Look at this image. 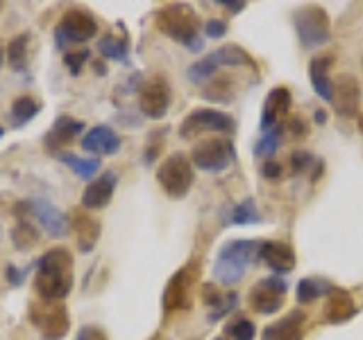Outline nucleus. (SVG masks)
I'll return each mask as SVG.
<instances>
[{
	"mask_svg": "<svg viewBox=\"0 0 363 340\" xmlns=\"http://www.w3.org/2000/svg\"><path fill=\"white\" fill-rule=\"evenodd\" d=\"M204 34H207L209 39H223L225 34H227V26H225V21L220 18H211L204 23Z\"/></svg>",
	"mask_w": 363,
	"mask_h": 340,
	"instance_id": "nucleus-37",
	"label": "nucleus"
},
{
	"mask_svg": "<svg viewBox=\"0 0 363 340\" xmlns=\"http://www.w3.org/2000/svg\"><path fill=\"white\" fill-rule=\"evenodd\" d=\"M60 159L82 179L96 177V173L100 170V159L98 157H89L86 159V157H77V154H60Z\"/></svg>",
	"mask_w": 363,
	"mask_h": 340,
	"instance_id": "nucleus-25",
	"label": "nucleus"
},
{
	"mask_svg": "<svg viewBox=\"0 0 363 340\" xmlns=\"http://www.w3.org/2000/svg\"><path fill=\"white\" fill-rule=\"evenodd\" d=\"M82 147L91 154H116L121 150V136L107 125H98V128L89 130L82 139Z\"/></svg>",
	"mask_w": 363,
	"mask_h": 340,
	"instance_id": "nucleus-18",
	"label": "nucleus"
},
{
	"mask_svg": "<svg viewBox=\"0 0 363 340\" xmlns=\"http://www.w3.org/2000/svg\"><path fill=\"white\" fill-rule=\"evenodd\" d=\"M94 71H96L98 75H107V66L102 64V62H96V64H94Z\"/></svg>",
	"mask_w": 363,
	"mask_h": 340,
	"instance_id": "nucleus-44",
	"label": "nucleus"
},
{
	"mask_svg": "<svg viewBox=\"0 0 363 340\" xmlns=\"http://www.w3.org/2000/svg\"><path fill=\"white\" fill-rule=\"evenodd\" d=\"M157 28L162 30L166 37L173 41H179L186 50L200 52L202 50V37L198 30V16L193 14V9L186 5H170L157 11Z\"/></svg>",
	"mask_w": 363,
	"mask_h": 340,
	"instance_id": "nucleus-2",
	"label": "nucleus"
},
{
	"mask_svg": "<svg viewBox=\"0 0 363 340\" xmlns=\"http://www.w3.org/2000/svg\"><path fill=\"white\" fill-rule=\"evenodd\" d=\"M157 181L170 198H184L193 184V164L186 154L175 152L157 168Z\"/></svg>",
	"mask_w": 363,
	"mask_h": 340,
	"instance_id": "nucleus-5",
	"label": "nucleus"
},
{
	"mask_svg": "<svg viewBox=\"0 0 363 340\" xmlns=\"http://www.w3.org/2000/svg\"><path fill=\"white\" fill-rule=\"evenodd\" d=\"M75 340H107V338L96 327H82V329H79V334H77Z\"/></svg>",
	"mask_w": 363,
	"mask_h": 340,
	"instance_id": "nucleus-40",
	"label": "nucleus"
},
{
	"mask_svg": "<svg viewBox=\"0 0 363 340\" xmlns=\"http://www.w3.org/2000/svg\"><path fill=\"white\" fill-rule=\"evenodd\" d=\"M191 286H193V272L191 268H182L175 272L173 279L168 281L164 293V306L166 311H182L191 306Z\"/></svg>",
	"mask_w": 363,
	"mask_h": 340,
	"instance_id": "nucleus-14",
	"label": "nucleus"
},
{
	"mask_svg": "<svg viewBox=\"0 0 363 340\" xmlns=\"http://www.w3.org/2000/svg\"><path fill=\"white\" fill-rule=\"evenodd\" d=\"M259 243L255 241H230L220 247L218 256H216L213 264V279L225 283V286H232L238 283L250 268V261H255L257 256Z\"/></svg>",
	"mask_w": 363,
	"mask_h": 340,
	"instance_id": "nucleus-3",
	"label": "nucleus"
},
{
	"mask_svg": "<svg viewBox=\"0 0 363 340\" xmlns=\"http://www.w3.org/2000/svg\"><path fill=\"white\" fill-rule=\"evenodd\" d=\"M234 143L225 136H209L193 145L191 164L204 170V173H223L234 164Z\"/></svg>",
	"mask_w": 363,
	"mask_h": 340,
	"instance_id": "nucleus-4",
	"label": "nucleus"
},
{
	"mask_svg": "<svg viewBox=\"0 0 363 340\" xmlns=\"http://www.w3.org/2000/svg\"><path fill=\"white\" fill-rule=\"evenodd\" d=\"M227 222L230 225H257V222H261V215H259L255 200L247 198L241 204L232 207L230 215H227Z\"/></svg>",
	"mask_w": 363,
	"mask_h": 340,
	"instance_id": "nucleus-28",
	"label": "nucleus"
},
{
	"mask_svg": "<svg viewBox=\"0 0 363 340\" xmlns=\"http://www.w3.org/2000/svg\"><path fill=\"white\" fill-rule=\"evenodd\" d=\"M315 120H318V123H325V120H327V113L318 109V111H315Z\"/></svg>",
	"mask_w": 363,
	"mask_h": 340,
	"instance_id": "nucleus-45",
	"label": "nucleus"
},
{
	"mask_svg": "<svg viewBox=\"0 0 363 340\" xmlns=\"http://www.w3.org/2000/svg\"><path fill=\"white\" fill-rule=\"evenodd\" d=\"M116 181L118 177L111 173H102L96 181H91V184L84 188L82 193V204L86 209L96 211V209H105L107 204L111 202V196L113 191H116Z\"/></svg>",
	"mask_w": 363,
	"mask_h": 340,
	"instance_id": "nucleus-16",
	"label": "nucleus"
},
{
	"mask_svg": "<svg viewBox=\"0 0 363 340\" xmlns=\"http://www.w3.org/2000/svg\"><path fill=\"white\" fill-rule=\"evenodd\" d=\"M279 141H281V128L277 125V128H272L268 132H264V136H261V141L257 143L255 147V154L257 157H266V154H272L279 147Z\"/></svg>",
	"mask_w": 363,
	"mask_h": 340,
	"instance_id": "nucleus-33",
	"label": "nucleus"
},
{
	"mask_svg": "<svg viewBox=\"0 0 363 340\" xmlns=\"http://www.w3.org/2000/svg\"><path fill=\"white\" fill-rule=\"evenodd\" d=\"M28 43H30V34H18L14 37L9 43H7V64L11 68H26V62H28Z\"/></svg>",
	"mask_w": 363,
	"mask_h": 340,
	"instance_id": "nucleus-29",
	"label": "nucleus"
},
{
	"mask_svg": "<svg viewBox=\"0 0 363 340\" xmlns=\"http://www.w3.org/2000/svg\"><path fill=\"white\" fill-rule=\"evenodd\" d=\"M139 107L145 118H164L170 107V86L164 77H155L141 86Z\"/></svg>",
	"mask_w": 363,
	"mask_h": 340,
	"instance_id": "nucleus-11",
	"label": "nucleus"
},
{
	"mask_svg": "<svg viewBox=\"0 0 363 340\" xmlns=\"http://www.w3.org/2000/svg\"><path fill=\"white\" fill-rule=\"evenodd\" d=\"M289 109H291V91L286 86L272 89L264 102V109H261V130L268 132L272 128H277V120Z\"/></svg>",
	"mask_w": 363,
	"mask_h": 340,
	"instance_id": "nucleus-17",
	"label": "nucleus"
},
{
	"mask_svg": "<svg viewBox=\"0 0 363 340\" xmlns=\"http://www.w3.org/2000/svg\"><path fill=\"white\" fill-rule=\"evenodd\" d=\"M234 130V120L227 116V113L218 109H196L191 111L184 118V123L179 125V136L182 139H191V136H198L202 132H232Z\"/></svg>",
	"mask_w": 363,
	"mask_h": 340,
	"instance_id": "nucleus-9",
	"label": "nucleus"
},
{
	"mask_svg": "<svg viewBox=\"0 0 363 340\" xmlns=\"http://www.w3.org/2000/svg\"><path fill=\"white\" fill-rule=\"evenodd\" d=\"M332 290H334V286L325 279H300L298 290L295 293H298V300L302 304H309V302L320 298V295H329Z\"/></svg>",
	"mask_w": 363,
	"mask_h": 340,
	"instance_id": "nucleus-26",
	"label": "nucleus"
},
{
	"mask_svg": "<svg viewBox=\"0 0 363 340\" xmlns=\"http://www.w3.org/2000/svg\"><path fill=\"white\" fill-rule=\"evenodd\" d=\"M361 130H363V123H361Z\"/></svg>",
	"mask_w": 363,
	"mask_h": 340,
	"instance_id": "nucleus-48",
	"label": "nucleus"
},
{
	"mask_svg": "<svg viewBox=\"0 0 363 340\" xmlns=\"http://www.w3.org/2000/svg\"><path fill=\"white\" fill-rule=\"evenodd\" d=\"M39 111H41V105L32 96H21L14 100V105H11V118H14L16 125H26L37 116Z\"/></svg>",
	"mask_w": 363,
	"mask_h": 340,
	"instance_id": "nucleus-30",
	"label": "nucleus"
},
{
	"mask_svg": "<svg viewBox=\"0 0 363 340\" xmlns=\"http://www.w3.org/2000/svg\"><path fill=\"white\" fill-rule=\"evenodd\" d=\"M289 130L293 132L295 139H300L302 134H306V125H304L300 118H291V120H289Z\"/></svg>",
	"mask_w": 363,
	"mask_h": 340,
	"instance_id": "nucleus-42",
	"label": "nucleus"
},
{
	"mask_svg": "<svg viewBox=\"0 0 363 340\" xmlns=\"http://www.w3.org/2000/svg\"><path fill=\"white\" fill-rule=\"evenodd\" d=\"M293 26L304 48H320L332 37V23L323 7H302L293 14Z\"/></svg>",
	"mask_w": 363,
	"mask_h": 340,
	"instance_id": "nucleus-6",
	"label": "nucleus"
},
{
	"mask_svg": "<svg viewBox=\"0 0 363 340\" xmlns=\"http://www.w3.org/2000/svg\"><path fill=\"white\" fill-rule=\"evenodd\" d=\"M86 60H89V50H84V48L64 55V64L68 66V71H71L73 75H77L79 71H82V66H84Z\"/></svg>",
	"mask_w": 363,
	"mask_h": 340,
	"instance_id": "nucleus-36",
	"label": "nucleus"
},
{
	"mask_svg": "<svg viewBox=\"0 0 363 340\" xmlns=\"http://www.w3.org/2000/svg\"><path fill=\"white\" fill-rule=\"evenodd\" d=\"M225 332L230 334L234 340H252L255 334H257V329H255V324L250 322V320L241 317V320H236V322H232V324H227V327H225Z\"/></svg>",
	"mask_w": 363,
	"mask_h": 340,
	"instance_id": "nucleus-34",
	"label": "nucleus"
},
{
	"mask_svg": "<svg viewBox=\"0 0 363 340\" xmlns=\"http://www.w3.org/2000/svg\"><path fill=\"white\" fill-rule=\"evenodd\" d=\"M5 275H7V281L11 283V286H18V283H23V279H26V270H18L16 266H7L5 268Z\"/></svg>",
	"mask_w": 363,
	"mask_h": 340,
	"instance_id": "nucleus-41",
	"label": "nucleus"
},
{
	"mask_svg": "<svg viewBox=\"0 0 363 340\" xmlns=\"http://www.w3.org/2000/svg\"><path fill=\"white\" fill-rule=\"evenodd\" d=\"M261 175L268 177V179H277L281 175V164L279 162H272V159H268V162L261 166Z\"/></svg>",
	"mask_w": 363,
	"mask_h": 340,
	"instance_id": "nucleus-39",
	"label": "nucleus"
},
{
	"mask_svg": "<svg viewBox=\"0 0 363 340\" xmlns=\"http://www.w3.org/2000/svg\"><path fill=\"white\" fill-rule=\"evenodd\" d=\"M11 241H14L16 249H32L39 241L37 227H32L30 222H18L11 232Z\"/></svg>",
	"mask_w": 363,
	"mask_h": 340,
	"instance_id": "nucleus-31",
	"label": "nucleus"
},
{
	"mask_svg": "<svg viewBox=\"0 0 363 340\" xmlns=\"http://www.w3.org/2000/svg\"><path fill=\"white\" fill-rule=\"evenodd\" d=\"M216 340H225V338H216Z\"/></svg>",
	"mask_w": 363,
	"mask_h": 340,
	"instance_id": "nucleus-47",
	"label": "nucleus"
},
{
	"mask_svg": "<svg viewBox=\"0 0 363 340\" xmlns=\"http://www.w3.org/2000/svg\"><path fill=\"white\" fill-rule=\"evenodd\" d=\"M207 57L216 66H247V64H252V57H250L243 48L234 45V43L223 45V48L213 50Z\"/></svg>",
	"mask_w": 363,
	"mask_h": 340,
	"instance_id": "nucleus-24",
	"label": "nucleus"
},
{
	"mask_svg": "<svg viewBox=\"0 0 363 340\" xmlns=\"http://www.w3.org/2000/svg\"><path fill=\"white\" fill-rule=\"evenodd\" d=\"M3 134H5V132H3V128H0V136H3Z\"/></svg>",
	"mask_w": 363,
	"mask_h": 340,
	"instance_id": "nucleus-46",
	"label": "nucleus"
},
{
	"mask_svg": "<svg viewBox=\"0 0 363 340\" xmlns=\"http://www.w3.org/2000/svg\"><path fill=\"white\" fill-rule=\"evenodd\" d=\"M30 213L37 218V222L41 225V230L48 234L50 238H64L68 234V218L55 207L48 200H32L30 204Z\"/></svg>",
	"mask_w": 363,
	"mask_h": 340,
	"instance_id": "nucleus-12",
	"label": "nucleus"
},
{
	"mask_svg": "<svg viewBox=\"0 0 363 340\" xmlns=\"http://www.w3.org/2000/svg\"><path fill=\"white\" fill-rule=\"evenodd\" d=\"M304 317L306 315L302 311H291L286 317L264 329V340H302Z\"/></svg>",
	"mask_w": 363,
	"mask_h": 340,
	"instance_id": "nucleus-20",
	"label": "nucleus"
},
{
	"mask_svg": "<svg viewBox=\"0 0 363 340\" xmlns=\"http://www.w3.org/2000/svg\"><path fill=\"white\" fill-rule=\"evenodd\" d=\"M98 50L102 57H107V60H113V62H128V39H118L113 37V34H105L100 41H98Z\"/></svg>",
	"mask_w": 363,
	"mask_h": 340,
	"instance_id": "nucleus-27",
	"label": "nucleus"
},
{
	"mask_svg": "<svg viewBox=\"0 0 363 340\" xmlns=\"http://www.w3.org/2000/svg\"><path fill=\"white\" fill-rule=\"evenodd\" d=\"M30 317L32 322L37 324V329L41 332L43 340H62L68 329H71V320H68V311L62 302H41V309L32 306L30 309Z\"/></svg>",
	"mask_w": 363,
	"mask_h": 340,
	"instance_id": "nucleus-8",
	"label": "nucleus"
},
{
	"mask_svg": "<svg viewBox=\"0 0 363 340\" xmlns=\"http://www.w3.org/2000/svg\"><path fill=\"white\" fill-rule=\"evenodd\" d=\"M236 304H238V295H236V293H230V295H227V298H223V300H220V304L216 306V309L209 313V320H211V322L220 320L223 315L232 313V311L236 309Z\"/></svg>",
	"mask_w": 363,
	"mask_h": 340,
	"instance_id": "nucleus-35",
	"label": "nucleus"
},
{
	"mask_svg": "<svg viewBox=\"0 0 363 340\" xmlns=\"http://www.w3.org/2000/svg\"><path fill=\"white\" fill-rule=\"evenodd\" d=\"M311 162H313V157L309 152H293V157H291V170H293L295 175H300V173H304L306 168H309Z\"/></svg>",
	"mask_w": 363,
	"mask_h": 340,
	"instance_id": "nucleus-38",
	"label": "nucleus"
},
{
	"mask_svg": "<svg viewBox=\"0 0 363 340\" xmlns=\"http://www.w3.org/2000/svg\"><path fill=\"white\" fill-rule=\"evenodd\" d=\"M75 234H77V243L82 252H91L100 238V225L89 218L86 213H75Z\"/></svg>",
	"mask_w": 363,
	"mask_h": 340,
	"instance_id": "nucleus-23",
	"label": "nucleus"
},
{
	"mask_svg": "<svg viewBox=\"0 0 363 340\" xmlns=\"http://www.w3.org/2000/svg\"><path fill=\"white\" fill-rule=\"evenodd\" d=\"M82 130H84L82 120L71 118V116H60L55 120L52 128L48 130V134H45V147L52 152H60V147L73 143L75 136L82 134Z\"/></svg>",
	"mask_w": 363,
	"mask_h": 340,
	"instance_id": "nucleus-19",
	"label": "nucleus"
},
{
	"mask_svg": "<svg viewBox=\"0 0 363 340\" xmlns=\"http://www.w3.org/2000/svg\"><path fill=\"white\" fill-rule=\"evenodd\" d=\"M329 68H332V55L313 57L309 66L311 86L325 102H332L334 98V84H332V79H329Z\"/></svg>",
	"mask_w": 363,
	"mask_h": 340,
	"instance_id": "nucleus-21",
	"label": "nucleus"
},
{
	"mask_svg": "<svg viewBox=\"0 0 363 340\" xmlns=\"http://www.w3.org/2000/svg\"><path fill=\"white\" fill-rule=\"evenodd\" d=\"M98 21L86 9H68L55 28V43L66 48L68 43H86L96 37Z\"/></svg>",
	"mask_w": 363,
	"mask_h": 340,
	"instance_id": "nucleus-7",
	"label": "nucleus"
},
{
	"mask_svg": "<svg viewBox=\"0 0 363 340\" xmlns=\"http://www.w3.org/2000/svg\"><path fill=\"white\" fill-rule=\"evenodd\" d=\"M73 288V254L64 247L48 249L37 266V290L43 300L60 302Z\"/></svg>",
	"mask_w": 363,
	"mask_h": 340,
	"instance_id": "nucleus-1",
	"label": "nucleus"
},
{
	"mask_svg": "<svg viewBox=\"0 0 363 340\" xmlns=\"http://www.w3.org/2000/svg\"><path fill=\"white\" fill-rule=\"evenodd\" d=\"M259 254L264 259V264L277 272V275H286L295 268V252L289 243L281 241H264L259 245Z\"/></svg>",
	"mask_w": 363,
	"mask_h": 340,
	"instance_id": "nucleus-15",
	"label": "nucleus"
},
{
	"mask_svg": "<svg viewBox=\"0 0 363 340\" xmlns=\"http://www.w3.org/2000/svg\"><path fill=\"white\" fill-rule=\"evenodd\" d=\"M357 306L352 302L350 293L343 290V288H334L329 293V300H327V306H325V317L327 322L332 324H340V322H347L352 315H354Z\"/></svg>",
	"mask_w": 363,
	"mask_h": 340,
	"instance_id": "nucleus-22",
	"label": "nucleus"
},
{
	"mask_svg": "<svg viewBox=\"0 0 363 340\" xmlns=\"http://www.w3.org/2000/svg\"><path fill=\"white\" fill-rule=\"evenodd\" d=\"M334 109L338 116L343 118H354L359 111V102H361V89L359 82L352 75H340L334 84Z\"/></svg>",
	"mask_w": 363,
	"mask_h": 340,
	"instance_id": "nucleus-13",
	"label": "nucleus"
},
{
	"mask_svg": "<svg viewBox=\"0 0 363 340\" xmlns=\"http://www.w3.org/2000/svg\"><path fill=\"white\" fill-rule=\"evenodd\" d=\"M223 7H227V9H232L234 14H238L241 9H245V3H230V0H225V3H220Z\"/></svg>",
	"mask_w": 363,
	"mask_h": 340,
	"instance_id": "nucleus-43",
	"label": "nucleus"
},
{
	"mask_svg": "<svg viewBox=\"0 0 363 340\" xmlns=\"http://www.w3.org/2000/svg\"><path fill=\"white\" fill-rule=\"evenodd\" d=\"M218 71V66H216L209 57H204L202 62H196V64H191L189 66V71H186V75H189V79L191 82H196V84H204L207 79H211L213 77V73Z\"/></svg>",
	"mask_w": 363,
	"mask_h": 340,
	"instance_id": "nucleus-32",
	"label": "nucleus"
},
{
	"mask_svg": "<svg viewBox=\"0 0 363 340\" xmlns=\"http://www.w3.org/2000/svg\"><path fill=\"white\" fill-rule=\"evenodd\" d=\"M286 290L289 283L281 277H266L250 293V306L261 315L277 313L281 309V298L286 295Z\"/></svg>",
	"mask_w": 363,
	"mask_h": 340,
	"instance_id": "nucleus-10",
	"label": "nucleus"
}]
</instances>
